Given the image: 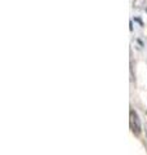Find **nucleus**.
Instances as JSON below:
<instances>
[{"instance_id": "1", "label": "nucleus", "mask_w": 147, "mask_h": 155, "mask_svg": "<svg viewBox=\"0 0 147 155\" xmlns=\"http://www.w3.org/2000/svg\"><path fill=\"white\" fill-rule=\"evenodd\" d=\"M129 125H130V130L133 132V134L139 136L142 132V124H141V119L137 111H134L133 109L130 110L129 113Z\"/></svg>"}]
</instances>
